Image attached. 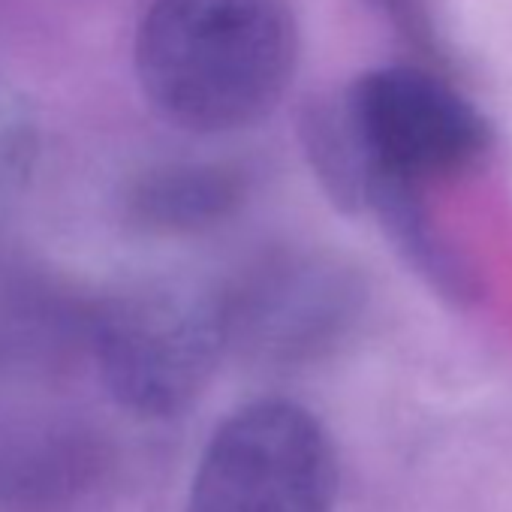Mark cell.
Wrapping results in <instances>:
<instances>
[{
	"mask_svg": "<svg viewBox=\"0 0 512 512\" xmlns=\"http://www.w3.org/2000/svg\"><path fill=\"white\" fill-rule=\"evenodd\" d=\"M94 434L70 422L0 425V512H55L100 476Z\"/></svg>",
	"mask_w": 512,
	"mask_h": 512,
	"instance_id": "6",
	"label": "cell"
},
{
	"mask_svg": "<svg viewBox=\"0 0 512 512\" xmlns=\"http://www.w3.org/2000/svg\"><path fill=\"white\" fill-rule=\"evenodd\" d=\"M335 446L323 422L284 398L253 401L211 434L187 512H332Z\"/></svg>",
	"mask_w": 512,
	"mask_h": 512,
	"instance_id": "3",
	"label": "cell"
},
{
	"mask_svg": "<svg viewBox=\"0 0 512 512\" xmlns=\"http://www.w3.org/2000/svg\"><path fill=\"white\" fill-rule=\"evenodd\" d=\"M226 350L293 368L332 353L365 308L362 278L332 253L272 250L220 290Z\"/></svg>",
	"mask_w": 512,
	"mask_h": 512,
	"instance_id": "5",
	"label": "cell"
},
{
	"mask_svg": "<svg viewBox=\"0 0 512 512\" xmlns=\"http://www.w3.org/2000/svg\"><path fill=\"white\" fill-rule=\"evenodd\" d=\"M37 160V127L25 100L0 85V226L28 187Z\"/></svg>",
	"mask_w": 512,
	"mask_h": 512,
	"instance_id": "9",
	"label": "cell"
},
{
	"mask_svg": "<svg viewBox=\"0 0 512 512\" xmlns=\"http://www.w3.org/2000/svg\"><path fill=\"white\" fill-rule=\"evenodd\" d=\"M244 178L220 163H172L145 172L130 190V217L160 235L205 232L238 211Z\"/></svg>",
	"mask_w": 512,
	"mask_h": 512,
	"instance_id": "8",
	"label": "cell"
},
{
	"mask_svg": "<svg viewBox=\"0 0 512 512\" xmlns=\"http://www.w3.org/2000/svg\"><path fill=\"white\" fill-rule=\"evenodd\" d=\"M296 46L287 0H154L136 34V76L169 124L232 133L275 112Z\"/></svg>",
	"mask_w": 512,
	"mask_h": 512,
	"instance_id": "1",
	"label": "cell"
},
{
	"mask_svg": "<svg viewBox=\"0 0 512 512\" xmlns=\"http://www.w3.org/2000/svg\"><path fill=\"white\" fill-rule=\"evenodd\" d=\"M338 109L362 169V208L386 187L419 190L428 178L476 163L491 142L485 118L419 67L362 76Z\"/></svg>",
	"mask_w": 512,
	"mask_h": 512,
	"instance_id": "4",
	"label": "cell"
},
{
	"mask_svg": "<svg viewBox=\"0 0 512 512\" xmlns=\"http://www.w3.org/2000/svg\"><path fill=\"white\" fill-rule=\"evenodd\" d=\"M223 353V299L199 281H142L94 302L91 356L109 395L142 419L187 410Z\"/></svg>",
	"mask_w": 512,
	"mask_h": 512,
	"instance_id": "2",
	"label": "cell"
},
{
	"mask_svg": "<svg viewBox=\"0 0 512 512\" xmlns=\"http://www.w3.org/2000/svg\"><path fill=\"white\" fill-rule=\"evenodd\" d=\"M94 302L43 278L0 284V380H46L91 353Z\"/></svg>",
	"mask_w": 512,
	"mask_h": 512,
	"instance_id": "7",
	"label": "cell"
}]
</instances>
